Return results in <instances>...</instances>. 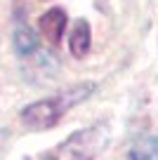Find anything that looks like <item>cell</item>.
I'll return each mask as SVG.
<instances>
[{
	"label": "cell",
	"instance_id": "cell-1",
	"mask_svg": "<svg viewBox=\"0 0 158 160\" xmlns=\"http://www.w3.org/2000/svg\"><path fill=\"white\" fill-rule=\"evenodd\" d=\"M92 92H94V85L85 82V85H76L71 90H64L55 97H47V99H40L35 104H29L21 111V122L26 127H31V130H47V127L59 122L61 115L71 106L85 101Z\"/></svg>",
	"mask_w": 158,
	"mask_h": 160
},
{
	"label": "cell",
	"instance_id": "cell-2",
	"mask_svg": "<svg viewBox=\"0 0 158 160\" xmlns=\"http://www.w3.org/2000/svg\"><path fill=\"white\" fill-rule=\"evenodd\" d=\"M109 144V127L99 122L94 127L76 132L57 148L55 160H94Z\"/></svg>",
	"mask_w": 158,
	"mask_h": 160
},
{
	"label": "cell",
	"instance_id": "cell-3",
	"mask_svg": "<svg viewBox=\"0 0 158 160\" xmlns=\"http://www.w3.org/2000/svg\"><path fill=\"white\" fill-rule=\"evenodd\" d=\"M38 28H40V33H43V38H47L52 45H57L61 40L64 28H66L64 10H50L47 14H43V19L38 21Z\"/></svg>",
	"mask_w": 158,
	"mask_h": 160
},
{
	"label": "cell",
	"instance_id": "cell-4",
	"mask_svg": "<svg viewBox=\"0 0 158 160\" xmlns=\"http://www.w3.org/2000/svg\"><path fill=\"white\" fill-rule=\"evenodd\" d=\"M69 47H71V54L83 59L87 57L90 52V26L85 19H78L71 28V40H69Z\"/></svg>",
	"mask_w": 158,
	"mask_h": 160
},
{
	"label": "cell",
	"instance_id": "cell-5",
	"mask_svg": "<svg viewBox=\"0 0 158 160\" xmlns=\"http://www.w3.org/2000/svg\"><path fill=\"white\" fill-rule=\"evenodd\" d=\"M130 160H158V137H146L137 141L130 151Z\"/></svg>",
	"mask_w": 158,
	"mask_h": 160
},
{
	"label": "cell",
	"instance_id": "cell-6",
	"mask_svg": "<svg viewBox=\"0 0 158 160\" xmlns=\"http://www.w3.org/2000/svg\"><path fill=\"white\" fill-rule=\"evenodd\" d=\"M14 47H17V52H19L21 57H26L33 50H38V40L33 38V33H31L26 26H19V28L14 31Z\"/></svg>",
	"mask_w": 158,
	"mask_h": 160
}]
</instances>
